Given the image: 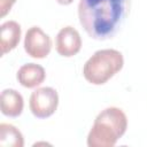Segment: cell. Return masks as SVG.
<instances>
[{
  "instance_id": "cell-6",
  "label": "cell",
  "mask_w": 147,
  "mask_h": 147,
  "mask_svg": "<svg viewBox=\"0 0 147 147\" xmlns=\"http://www.w3.org/2000/svg\"><path fill=\"white\" fill-rule=\"evenodd\" d=\"M55 48L61 56L70 57L76 55L82 48V38L79 32L70 25L62 28L56 34Z\"/></svg>"
},
{
  "instance_id": "cell-12",
  "label": "cell",
  "mask_w": 147,
  "mask_h": 147,
  "mask_svg": "<svg viewBox=\"0 0 147 147\" xmlns=\"http://www.w3.org/2000/svg\"><path fill=\"white\" fill-rule=\"evenodd\" d=\"M59 3H61V5H70L74 0H56Z\"/></svg>"
},
{
  "instance_id": "cell-3",
  "label": "cell",
  "mask_w": 147,
  "mask_h": 147,
  "mask_svg": "<svg viewBox=\"0 0 147 147\" xmlns=\"http://www.w3.org/2000/svg\"><path fill=\"white\" fill-rule=\"evenodd\" d=\"M124 64L121 52L116 49L96 51L84 64L83 75L85 79L93 85H102L115 76Z\"/></svg>"
},
{
  "instance_id": "cell-10",
  "label": "cell",
  "mask_w": 147,
  "mask_h": 147,
  "mask_svg": "<svg viewBox=\"0 0 147 147\" xmlns=\"http://www.w3.org/2000/svg\"><path fill=\"white\" fill-rule=\"evenodd\" d=\"M0 145L3 147H23L22 133L11 124H0Z\"/></svg>"
},
{
  "instance_id": "cell-5",
  "label": "cell",
  "mask_w": 147,
  "mask_h": 147,
  "mask_svg": "<svg viewBox=\"0 0 147 147\" xmlns=\"http://www.w3.org/2000/svg\"><path fill=\"white\" fill-rule=\"evenodd\" d=\"M52 48V40L39 26L30 28L24 38V49L33 59L46 57Z\"/></svg>"
},
{
  "instance_id": "cell-7",
  "label": "cell",
  "mask_w": 147,
  "mask_h": 147,
  "mask_svg": "<svg viewBox=\"0 0 147 147\" xmlns=\"http://www.w3.org/2000/svg\"><path fill=\"white\" fill-rule=\"evenodd\" d=\"M18 83L28 88H33L39 86L46 78L45 69L36 63H26L23 64L16 75Z\"/></svg>"
},
{
  "instance_id": "cell-9",
  "label": "cell",
  "mask_w": 147,
  "mask_h": 147,
  "mask_svg": "<svg viewBox=\"0 0 147 147\" xmlns=\"http://www.w3.org/2000/svg\"><path fill=\"white\" fill-rule=\"evenodd\" d=\"M1 113L8 117H17L22 114L24 101L23 96L13 88H6L1 92Z\"/></svg>"
},
{
  "instance_id": "cell-8",
  "label": "cell",
  "mask_w": 147,
  "mask_h": 147,
  "mask_svg": "<svg viewBox=\"0 0 147 147\" xmlns=\"http://www.w3.org/2000/svg\"><path fill=\"white\" fill-rule=\"evenodd\" d=\"M21 25L15 21H7L0 26V47L1 55L14 49L21 38Z\"/></svg>"
},
{
  "instance_id": "cell-1",
  "label": "cell",
  "mask_w": 147,
  "mask_h": 147,
  "mask_svg": "<svg viewBox=\"0 0 147 147\" xmlns=\"http://www.w3.org/2000/svg\"><path fill=\"white\" fill-rule=\"evenodd\" d=\"M129 11V0H80L78 17L86 33L96 40L113 38Z\"/></svg>"
},
{
  "instance_id": "cell-11",
  "label": "cell",
  "mask_w": 147,
  "mask_h": 147,
  "mask_svg": "<svg viewBox=\"0 0 147 147\" xmlns=\"http://www.w3.org/2000/svg\"><path fill=\"white\" fill-rule=\"evenodd\" d=\"M15 2L16 0H0V16H6Z\"/></svg>"
},
{
  "instance_id": "cell-4",
  "label": "cell",
  "mask_w": 147,
  "mask_h": 147,
  "mask_svg": "<svg viewBox=\"0 0 147 147\" xmlns=\"http://www.w3.org/2000/svg\"><path fill=\"white\" fill-rule=\"evenodd\" d=\"M59 105V95L53 87H40L32 92L29 101L31 113L38 118L52 116Z\"/></svg>"
},
{
  "instance_id": "cell-2",
  "label": "cell",
  "mask_w": 147,
  "mask_h": 147,
  "mask_svg": "<svg viewBox=\"0 0 147 147\" xmlns=\"http://www.w3.org/2000/svg\"><path fill=\"white\" fill-rule=\"evenodd\" d=\"M127 118L117 107L103 109L95 118L87 136L88 147H113L125 133Z\"/></svg>"
}]
</instances>
